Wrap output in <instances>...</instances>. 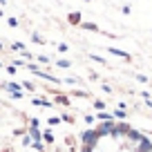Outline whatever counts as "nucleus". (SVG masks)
Returning <instances> with one entry per match:
<instances>
[{"instance_id": "obj_1", "label": "nucleus", "mask_w": 152, "mask_h": 152, "mask_svg": "<svg viewBox=\"0 0 152 152\" xmlns=\"http://www.w3.org/2000/svg\"><path fill=\"white\" fill-rule=\"evenodd\" d=\"M96 139H99L96 130H85V132H83V143H85V148H87V150H94Z\"/></svg>"}, {"instance_id": "obj_2", "label": "nucleus", "mask_w": 152, "mask_h": 152, "mask_svg": "<svg viewBox=\"0 0 152 152\" xmlns=\"http://www.w3.org/2000/svg\"><path fill=\"white\" fill-rule=\"evenodd\" d=\"M5 87L11 92V96H16V99H23V96H25L23 92H20V85H18V83H7Z\"/></svg>"}, {"instance_id": "obj_3", "label": "nucleus", "mask_w": 152, "mask_h": 152, "mask_svg": "<svg viewBox=\"0 0 152 152\" xmlns=\"http://www.w3.org/2000/svg\"><path fill=\"white\" fill-rule=\"evenodd\" d=\"M112 130H114L112 123H101V128L96 130V134H112Z\"/></svg>"}, {"instance_id": "obj_4", "label": "nucleus", "mask_w": 152, "mask_h": 152, "mask_svg": "<svg viewBox=\"0 0 152 152\" xmlns=\"http://www.w3.org/2000/svg\"><path fill=\"white\" fill-rule=\"evenodd\" d=\"M107 52H110V54H114V56H121V58H130V54H128V52H121V49H116V47H110Z\"/></svg>"}, {"instance_id": "obj_5", "label": "nucleus", "mask_w": 152, "mask_h": 152, "mask_svg": "<svg viewBox=\"0 0 152 152\" xmlns=\"http://www.w3.org/2000/svg\"><path fill=\"white\" fill-rule=\"evenodd\" d=\"M141 150L143 152H152V143L145 141V139H141Z\"/></svg>"}, {"instance_id": "obj_6", "label": "nucleus", "mask_w": 152, "mask_h": 152, "mask_svg": "<svg viewBox=\"0 0 152 152\" xmlns=\"http://www.w3.org/2000/svg\"><path fill=\"white\" fill-rule=\"evenodd\" d=\"M78 20H81V14H76V11H74V14H69V23L72 25H76Z\"/></svg>"}, {"instance_id": "obj_7", "label": "nucleus", "mask_w": 152, "mask_h": 152, "mask_svg": "<svg viewBox=\"0 0 152 152\" xmlns=\"http://www.w3.org/2000/svg\"><path fill=\"white\" fill-rule=\"evenodd\" d=\"M34 103H36V105H43V107H49V105H52L49 101H45V99H34Z\"/></svg>"}, {"instance_id": "obj_8", "label": "nucleus", "mask_w": 152, "mask_h": 152, "mask_svg": "<svg viewBox=\"0 0 152 152\" xmlns=\"http://www.w3.org/2000/svg\"><path fill=\"white\" fill-rule=\"evenodd\" d=\"M43 139H45L47 143H54V134H52V132H45V134H43Z\"/></svg>"}, {"instance_id": "obj_9", "label": "nucleus", "mask_w": 152, "mask_h": 152, "mask_svg": "<svg viewBox=\"0 0 152 152\" xmlns=\"http://www.w3.org/2000/svg\"><path fill=\"white\" fill-rule=\"evenodd\" d=\"M61 123V116H52V119H49V125H58Z\"/></svg>"}, {"instance_id": "obj_10", "label": "nucleus", "mask_w": 152, "mask_h": 152, "mask_svg": "<svg viewBox=\"0 0 152 152\" xmlns=\"http://www.w3.org/2000/svg\"><path fill=\"white\" fill-rule=\"evenodd\" d=\"M23 87H25V90H31V92H34V83H31V81H25Z\"/></svg>"}, {"instance_id": "obj_11", "label": "nucleus", "mask_w": 152, "mask_h": 152, "mask_svg": "<svg viewBox=\"0 0 152 152\" xmlns=\"http://www.w3.org/2000/svg\"><path fill=\"white\" fill-rule=\"evenodd\" d=\"M7 23H9V27H18V20H16V18H14V16H11V18H9V20H7Z\"/></svg>"}, {"instance_id": "obj_12", "label": "nucleus", "mask_w": 152, "mask_h": 152, "mask_svg": "<svg viewBox=\"0 0 152 152\" xmlns=\"http://www.w3.org/2000/svg\"><path fill=\"white\" fill-rule=\"evenodd\" d=\"M58 67H69V61H65V58H61V61H58Z\"/></svg>"}, {"instance_id": "obj_13", "label": "nucleus", "mask_w": 152, "mask_h": 152, "mask_svg": "<svg viewBox=\"0 0 152 152\" xmlns=\"http://www.w3.org/2000/svg\"><path fill=\"white\" fill-rule=\"evenodd\" d=\"M34 43H38V45H43L45 40H43V38H40V36H38V34H34Z\"/></svg>"}, {"instance_id": "obj_14", "label": "nucleus", "mask_w": 152, "mask_h": 152, "mask_svg": "<svg viewBox=\"0 0 152 152\" xmlns=\"http://www.w3.org/2000/svg\"><path fill=\"white\" fill-rule=\"evenodd\" d=\"M85 29H92V31H96V29H99V27H96L94 23H85Z\"/></svg>"}, {"instance_id": "obj_15", "label": "nucleus", "mask_w": 152, "mask_h": 152, "mask_svg": "<svg viewBox=\"0 0 152 152\" xmlns=\"http://www.w3.org/2000/svg\"><path fill=\"white\" fill-rule=\"evenodd\" d=\"M94 107H96V110H105V105H103V101H96Z\"/></svg>"}, {"instance_id": "obj_16", "label": "nucleus", "mask_w": 152, "mask_h": 152, "mask_svg": "<svg viewBox=\"0 0 152 152\" xmlns=\"http://www.w3.org/2000/svg\"><path fill=\"white\" fill-rule=\"evenodd\" d=\"M14 49H18V52H25V47H23V43H14Z\"/></svg>"}, {"instance_id": "obj_17", "label": "nucleus", "mask_w": 152, "mask_h": 152, "mask_svg": "<svg viewBox=\"0 0 152 152\" xmlns=\"http://www.w3.org/2000/svg\"><path fill=\"white\" fill-rule=\"evenodd\" d=\"M23 145H31V137H25L23 139Z\"/></svg>"}, {"instance_id": "obj_18", "label": "nucleus", "mask_w": 152, "mask_h": 152, "mask_svg": "<svg viewBox=\"0 0 152 152\" xmlns=\"http://www.w3.org/2000/svg\"><path fill=\"white\" fill-rule=\"evenodd\" d=\"M0 2H2V5H7V0H0Z\"/></svg>"}]
</instances>
